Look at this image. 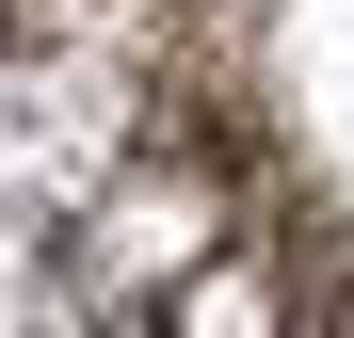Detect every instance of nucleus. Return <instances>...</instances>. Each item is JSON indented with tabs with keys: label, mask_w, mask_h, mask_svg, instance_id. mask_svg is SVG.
I'll use <instances>...</instances> for the list:
<instances>
[{
	"label": "nucleus",
	"mask_w": 354,
	"mask_h": 338,
	"mask_svg": "<svg viewBox=\"0 0 354 338\" xmlns=\"http://www.w3.org/2000/svg\"><path fill=\"white\" fill-rule=\"evenodd\" d=\"M145 338H306V258H274V242H225L194 290H177Z\"/></svg>",
	"instance_id": "nucleus-3"
},
{
	"label": "nucleus",
	"mask_w": 354,
	"mask_h": 338,
	"mask_svg": "<svg viewBox=\"0 0 354 338\" xmlns=\"http://www.w3.org/2000/svg\"><path fill=\"white\" fill-rule=\"evenodd\" d=\"M177 81H194V0H17V32H0V178L48 225H81L177 129Z\"/></svg>",
	"instance_id": "nucleus-1"
},
{
	"label": "nucleus",
	"mask_w": 354,
	"mask_h": 338,
	"mask_svg": "<svg viewBox=\"0 0 354 338\" xmlns=\"http://www.w3.org/2000/svg\"><path fill=\"white\" fill-rule=\"evenodd\" d=\"M225 242H242V161H225L209 129H161L129 178L65 225V274H81V306H97V322H161Z\"/></svg>",
	"instance_id": "nucleus-2"
}]
</instances>
